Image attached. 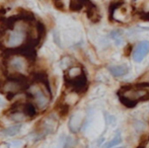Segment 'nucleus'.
Listing matches in <instances>:
<instances>
[{
    "label": "nucleus",
    "instance_id": "nucleus-1",
    "mask_svg": "<svg viewBox=\"0 0 149 148\" xmlns=\"http://www.w3.org/2000/svg\"><path fill=\"white\" fill-rule=\"evenodd\" d=\"M117 94L122 105L132 109L140 101H149V83L125 85L119 89Z\"/></svg>",
    "mask_w": 149,
    "mask_h": 148
},
{
    "label": "nucleus",
    "instance_id": "nucleus-2",
    "mask_svg": "<svg viewBox=\"0 0 149 148\" xmlns=\"http://www.w3.org/2000/svg\"><path fill=\"white\" fill-rule=\"evenodd\" d=\"M64 80L66 86L73 93H83L88 87V81L84 71L80 67H71L65 72Z\"/></svg>",
    "mask_w": 149,
    "mask_h": 148
},
{
    "label": "nucleus",
    "instance_id": "nucleus-3",
    "mask_svg": "<svg viewBox=\"0 0 149 148\" xmlns=\"http://www.w3.org/2000/svg\"><path fill=\"white\" fill-rule=\"evenodd\" d=\"M29 80L26 75L12 74L8 75L6 81H4L0 86V89L6 95V97L10 99L22 91L29 89Z\"/></svg>",
    "mask_w": 149,
    "mask_h": 148
},
{
    "label": "nucleus",
    "instance_id": "nucleus-4",
    "mask_svg": "<svg viewBox=\"0 0 149 148\" xmlns=\"http://www.w3.org/2000/svg\"><path fill=\"white\" fill-rule=\"evenodd\" d=\"M4 64H5L6 71H7V76L12 74H22L24 75L26 71L30 69L31 62L26 60L22 56L13 55L9 57L4 58Z\"/></svg>",
    "mask_w": 149,
    "mask_h": 148
},
{
    "label": "nucleus",
    "instance_id": "nucleus-5",
    "mask_svg": "<svg viewBox=\"0 0 149 148\" xmlns=\"http://www.w3.org/2000/svg\"><path fill=\"white\" fill-rule=\"evenodd\" d=\"M29 95L35 101L37 108L41 111L45 110L49 106L50 99H51V94L47 92V90L43 89L38 83L31 85L29 87Z\"/></svg>",
    "mask_w": 149,
    "mask_h": 148
},
{
    "label": "nucleus",
    "instance_id": "nucleus-6",
    "mask_svg": "<svg viewBox=\"0 0 149 148\" xmlns=\"http://www.w3.org/2000/svg\"><path fill=\"white\" fill-rule=\"evenodd\" d=\"M149 53V42L148 41H142L137 45L133 52V60L135 62H141L146 57V55Z\"/></svg>",
    "mask_w": 149,
    "mask_h": 148
},
{
    "label": "nucleus",
    "instance_id": "nucleus-7",
    "mask_svg": "<svg viewBox=\"0 0 149 148\" xmlns=\"http://www.w3.org/2000/svg\"><path fill=\"white\" fill-rule=\"evenodd\" d=\"M110 73L115 77L124 76L129 72V67L127 65H114L108 68Z\"/></svg>",
    "mask_w": 149,
    "mask_h": 148
},
{
    "label": "nucleus",
    "instance_id": "nucleus-8",
    "mask_svg": "<svg viewBox=\"0 0 149 148\" xmlns=\"http://www.w3.org/2000/svg\"><path fill=\"white\" fill-rule=\"evenodd\" d=\"M22 113L30 118H33L37 116V107L31 103H26L22 105Z\"/></svg>",
    "mask_w": 149,
    "mask_h": 148
},
{
    "label": "nucleus",
    "instance_id": "nucleus-9",
    "mask_svg": "<svg viewBox=\"0 0 149 148\" xmlns=\"http://www.w3.org/2000/svg\"><path fill=\"white\" fill-rule=\"evenodd\" d=\"M37 33H38L37 35L38 42H39V45H41L46 37V26L42 22H37Z\"/></svg>",
    "mask_w": 149,
    "mask_h": 148
},
{
    "label": "nucleus",
    "instance_id": "nucleus-10",
    "mask_svg": "<svg viewBox=\"0 0 149 148\" xmlns=\"http://www.w3.org/2000/svg\"><path fill=\"white\" fill-rule=\"evenodd\" d=\"M20 129H22V124H16V125H12V126L6 128L5 130L3 131V133L6 135V136H10L13 137L15 135H17L18 133L20 132Z\"/></svg>",
    "mask_w": 149,
    "mask_h": 148
},
{
    "label": "nucleus",
    "instance_id": "nucleus-11",
    "mask_svg": "<svg viewBox=\"0 0 149 148\" xmlns=\"http://www.w3.org/2000/svg\"><path fill=\"white\" fill-rule=\"evenodd\" d=\"M111 38L115 41L117 46H121L124 43V36L122 31L120 30H115L111 33Z\"/></svg>",
    "mask_w": 149,
    "mask_h": 148
},
{
    "label": "nucleus",
    "instance_id": "nucleus-12",
    "mask_svg": "<svg viewBox=\"0 0 149 148\" xmlns=\"http://www.w3.org/2000/svg\"><path fill=\"white\" fill-rule=\"evenodd\" d=\"M83 7L84 6H83V4L79 0H71L70 1L69 8H70L71 11H80Z\"/></svg>",
    "mask_w": 149,
    "mask_h": 148
},
{
    "label": "nucleus",
    "instance_id": "nucleus-13",
    "mask_svg": "<svg viewBox=\"0 0 149 148\" xmlns=\"http://www.w3.org/2000/svg\"><path fill=\"white\" fill-rule=\"evenodd\" d=\"M121 142H122L121 135H117V136H115L110 142H108L106 145H104V148H113V147L117 146V145H119Z\"/></svg>",
    "mask_w": 149,
    "mask_h": 148
},
{
    "label": "nucleus",
    "instance_id": "nucleus-14",
    "mask_svg": "<svg viewBox=\"0 0 149 148\" xmlns=\"http://www.w3.org/2000/svg\"><path fill=\"white\" fill-rule=\"evenodd\" d=\"M54 6H55L56 9L60 10V11H64L65 10V6L64 3L62 1H58V2H54Z\"/></svg>",
    "mask_w": 149,
    "mask_h": 148
},
{
    "label": "nucleus",
    "instance_id": "nucleus-15",
    "mask_svg": "<svg viewBox=\"0 0 149 148\" xmlns=\"http://www.w3.org/2000/svg\"><path fill=\"white\" fill-rule=\"evenodd\" d=\"M141 18L144 22H149V12H144L141 15Z\"/></svg>",
    "mask_w": 149,
    "mask_h": 148
},
{
    "label": "nucleus",
    "instance_id": "nucleus-16",
    "mask_svg": "<svg viewBox=\"0 0 149 148\" xmlns=\"http://www.w3.org/2000/svg\"><path fill=\"white\" fill-rule=\"evenodd\" d=\"M54 41L57 43L58 46H61L60 45V40H59V36H58V33H54Z\"/></svg>",
    "mask_w": 149,
    "mask_h": 148
},
{
    "label": "nucleus",
    "instance_id": "nucleus-17",
    "mask_svg": "<svg viewBox=\"0 0 149 148\" xmlns=\"http://www.w3.org/2000/svg\"><path fill=\"white\" fill-rule=\"evenodd\" d=\"M5 12H6V9H4L3 7L0 8V14H1V15H3V14L5 13Z\"/></svg>",
    "mask_w": 149,
    "mask_h": 148
},
{
    "label": "nucleus",
    "instance_id": "nucleus-18",
    "mask_svg": "<svg viewBox=\"0 0 149 148\" xmlns=\"http://www.w3.org/2000/svg\"><path fill=\"white\" fill-rule=\"evenodd\" d=\"M137 148H145V146H142V145H139Z\"/></svg>",
    "mask_w": 149,
    "mask_h": 148
},
{
    "label": "nucleus",
    "instance_id": "nucleus-19",
    "mask_svg": "<svg viewBox=\"0 0 149 148\" xmlns=\"http://www.w3.org/2000/svg\"><path fill=\"white\" fill-rule=\"evenodd\" d=\"M54 2H58V1H61V0H53Z\"/></svg>",
    "mask_w": 149,
    "mask_h": 148
},
{
    "label": "nucleus",
    "instance_id": "nucleus-20",
    "mask_svg": "<svg viewBox=\"0 0 149 148\" xmlns=\"http://www.w3.org/2000/svg\"><path fill=\"white\" fill-rule=\"evenodd\" d=\"M116 148H127V147H124V146H121V147H116Z\"/></svg>",
    "mask_w": 149,
    "mask_h": 148
}]
</instances>
